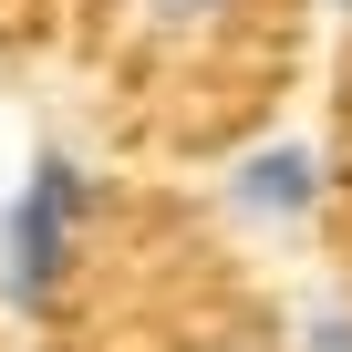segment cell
I'll use <instances>...</instances> for the list:
<instances>
[{
  "label": "cell",
  "instance_id": "cell-2",
  "mask_svg": "<svg viewBox=\"0 0 352 352\" xmlns=\"http://www.w3.org/2000/svg\"><path fill=\"white\" fill-rule=\"evenodd\" d=\"M331 176L342 166H331L321 135H259V145H239L218 166V218L249 228V239H300L331 208Z\"/></svg>",
  "mask_w": 352,
  "mask_h": 352
},
{
  "label": "cell",
  "instance_id": "cell-1",
  "mask_svg": "<svg viewBox=\"0 0 352 352\" xmlns=\"http://www.w3.org/2000/svg\"><path fill=\"white\" fill-rule=\"evenodd\" d=\"M94 228H104V176L73 145H32L11 197H0V300L21 321H52L63 290L83 280Z\"/></svg>",
  "mask_w": 352,
  "mask_h": 352
},
{
  "label": "cell",
  "instance_id": "cell-4",
  "mask_svg": "<svg viewBox=\"0 0 352 352\" xmlns=\"http://www.w3.org/2000/svg\"><path fill=\"white\" fill-rule=\"evenodd\" d=\"M290 352H352V290H300Z\"/></svg>",
  "mask_w": 352,
  "mask_h": 352
},
{
  "label": "cell",
  "instance_id": "cell-3",
  "mask_svg": "<svg viewBox=\"0 0 352 352\" xmlns=\"http://www.w3.org/2000/svg\"><path fill=\"white\" fill-rule=\"evenodd\" d=\"M124 11H135V32H155V42H208V32H228L239 0H124Z\"/></svg>",
  "mask_w": 352,
  "mask_h": 352
},
{
  "label": "cell",
  "instance_id": "cell-5",
  "mask_svg": "<svg viewBox=\"0 0 352 352\" xmlns=\"http://www.w3.org/2000/svg\"><path fill=\"white\" fill-rule=\"evenodd\" d=\"M208 352H290V342H270V331H239V342H208Z\"/></svg>",
  "mask_w": 352,
  "mask_h": 352
},
{
  "label": "cell",
  "instance_id": "cell-6",
  "mask_svg": "<svg viewBox=\"0 0 352 352\" xmlns=\"http://www.w3.org/2000/svg\"><path fill=\"white\" fill-rule=\"evenodd\" d=\"M311 11H321V21H342V32H352V0H311Z\"/></svg>",
  "mask_w": 352,
  "mask_h": 352
}]
</instances>
